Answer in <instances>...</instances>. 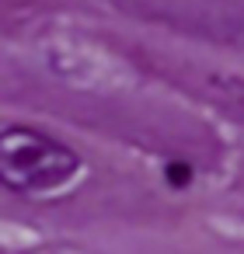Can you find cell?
Here are the masks:
<instances>
[{
  "label": "cell",
  "mask_w": 244,
  "mask_h": 254,
  "mask_svg": "<svg viewBox=\"0 0 244 254\" xmlns=\"http://www.w3.org/2000/svg\"><path fill=\"white\" fill-rule=\"evenodd\" d=\"M81 174V157L56 136L32 126L0 129V188L14 195L42 198L74 185Z\"/></svg>",
  "instance_id": "cell-1"
}]
</instances>
